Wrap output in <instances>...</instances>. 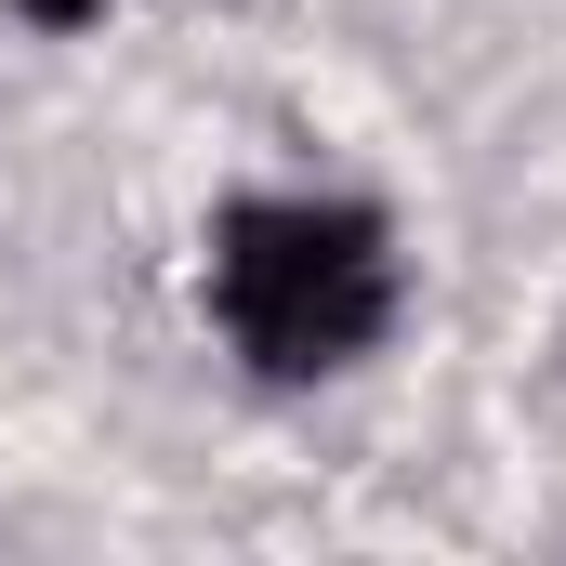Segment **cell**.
<instances>
[{
    "instance_id": "cell-1",
    "label": "cell",
    "mask_w": 566,
    "mask_h": 566,
    "mask_svg": "<svg viewBox=\"0 0 566 566\" xmlns=\"http://www.w3.org/2000/svg\"><path fill=\"white\" fill-rule=\"evenodd\" d=\"M211 303H224L251 369L303 382V369H343V356L382 343L396 251L356 198H238L224 238H211Z\"/></svg>"
},
{
    "instance_id": "cell-2",
    "label": "cell",
    "mask_w": 566,
    "mask_h": 566,
    "mask_svg": "<svg viewBox=\"0 0 566 566\" xmlns=\"http://www.w3.org/2000/svg\"><path fill=\"white\" fill-rule=\"evenodd\" d=\"M13 13H40V27H93V0H13Z\"/></svg>"
}]
</instances>
